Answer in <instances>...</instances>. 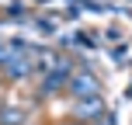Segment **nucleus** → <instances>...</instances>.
Masks as SVG:
<instances>
[{
	"mask_svg": "<svg viewBox=\"0 0 132 125\" xmlns=\"http://www.w3.org/2000/svg\"><path fill=\"white\" fill-rule=\"evenodd\" d=\"M104 115V104H101V97H80L77 108H73V118L84 122V118H101Z\"/></svg>",
	"mask_w": 132,
	"mask_h": 125,
	"instance_id": "1",
	"label": "nucleus"
},
{
	"mask_svg": "<svg viewBox=\"0 0 132 125\" xmlns=\"http://www.w3.org/2000/svg\"><path fill=\"white\" fill-rule=\"evenodd\" d=\"M70 90L77 94V97H97V80H94L90 73H77V77L70 80Z\"/></svg>",
	"mask_w": 132,
	"mask_h": 125,
	"instance_id": "2",
	"label": "nucleus"
},
{
	"mask_svg": "<svg viewBox=\"0 0 132 125\" xmlns=\"http://www.w3.org/2000/svg\"><path fill=\"white\" fill-rule=\"evenodd\" d=\"M21 118H24V115H21L18 108H7V111L0 115V125H21Z\"/></svg>",
	"mask_w": 132,
	"mask_h": 125,
	"instance_id": "3",
	"label": "nucleus"
},
{
	"mask_svg": "<svg viewBox=\"0 0 132 125\" xmlns=\"http://www.w3.org/2000/svg\"><path fill=\"white\" fill-rule=\"evenodd\" d=\"M63 84H66V77H63V73H52V80H49L45 87H49V90H59Z\"/></svg>",
	"mask_w": 132,
	"mask_h": 125,
	"instance_id": "4",
	"label": "nucleus"
},
{
	"mask_svg": "<svg viewBox=\"0 0 132 125\" xmlns=\"http://www.w3.org/2000/svg\"><path fill=\"white\" fill-rule=\"evenodd\" d=\"M56 125H84V122H77V118H63V122H56Z\"/></svg>",
	"mask_w": 132,
	"mask_h": 125,
	"instance_id": "5",
	"label": "nucleus"
}]
</instances>
